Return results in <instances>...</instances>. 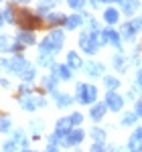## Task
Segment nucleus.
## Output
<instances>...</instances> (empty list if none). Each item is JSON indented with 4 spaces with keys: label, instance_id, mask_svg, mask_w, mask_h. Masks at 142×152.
<instances>
[{
    "label": "nucleus",
    "instance_id": "nucleus-43",
    "mask_svg": "<svg viewBox=\"0 0 142 152\" xmlns=\"http://www.w3.org/2000/svg\"><path fill=\"white\" fill-rule=\"evenodd\" d=\"M45 152H61L59 146H53V144H49L47 148H45Z\"/></svg>",
    "mask_w": 142,
    "mask_h": 152
},
{
    "label": "nucleus",
    "instance_id": "nucleus-34",
    "mask_svg": "<svg viewBox=\"0 0 142 152\" xmlns=\"http://www.w3.org/2000/svg\"><path fill=\"white\" fill-rule=\"evenodd\" d=\"M14 150H18V144L12 140V138H10V140H6L4 144H2V152H14Z\"/></svg>",
    "mask_w": 142,
    "mask_h": 152
},
{
    "label": "nucleus",
    "instance_id": "nucleus-5",
    "mask_svg": "<svg viewBox=\"0 0 142 152\" xmlns=\"http://www.w3.org/2000/svg\"><path fill=\"white\" fill-rule=\"evenodd\" d=\"M83 140H85V132L81 128H75V130H71L65 138L59 140V148H73V146H79Z\"/></svg>",
    "mask_w": 142,
    "mask_h": 152
},
{
    "label": "nucleus",
    "instance_id": "nucleus-6",
    "mask_svg": "<svg viewBox=\"0 0 142 152\" xmlns=\"http://www.w3.org/2000/svg\"><path fill=\"white\" fill-rule=\"evenodd\" d=\"M47 105V99L43 95H26V97H20V107L24 112H35L39 107H45Z\"/></svg>",
    "mask_w": 142,
    "mask_h": 152
},
{
    "label": "nucleus",
    "instance_id": "nucleus-18",
    "mask_svg": "<svg viewBox=\"0 0 142 152\" xmlns=\"http://www.w3.org/2000/svg\"><path fill=\"white\" fill-rule=\"evenodd\" d=\"M65 65H67L71 71H75V69H81L85 63H83L81 57L77 55V51H69V53H67V63H65Z\"/></svg>",
    "mask_w": 142,
    "mask_h": 152
},
{
    "label": "nucleus",
    "instance_id": "nucleus-36",
    "mask_svg": "<svg viewBox=\"0 0 142 152\" xmlns=\"http://www.w3.org/2000/svg\"><path fill=\"white\" fill-rule=\"evenodd\" d=\"M130 23H132V28L136 31V35H138V33H142V16H136V18H132Z\"/></svg>",
    "mask_w": 142,
    "mask_h": 152
},
{
    "label": "nucleus",
    "instance_id": "nucleus-3",
    "mask_svg": "<svg viewBox=\"0 0 142 152\" xmlns=\"http://www.w3.org/2000/svg\"><path fill=\"white\" fill-rule=\"evenodd\" d=\"M0 67H4L8 73L20 75V73L29 67V61H26L23 55H14V57H10V59H0Z\"/></svg>",
    "mask_w": 142,
    "mask_h": 152
},
{
    "label": "nucleus",
    "instance_id": "nucleus-7",
    "mask_svg": "<svg viewBox=\"0 0 142 152\" xmlns=\"http://www.w3.org/2000/svg\"><path fill=\"white\" fill-rule=\"evenodd\" d=\"M104 102H106L108 110H112V112H122V107H124V104H126V99H124L118 91H108Z\"/></svg>",
    "mask_w": 142,
    "mask_h": 152
},
{
    "label": "nucleus",
    "instance_id": "nucleus-20",
    "mask_svg": "<svg viewBox=\"0 0 142 152\" xmlns=\"http://www.w3.org/2000/svg\"><path fill=\"white\" fill-rule=\"evenodd\" d=\"M65 14H61V12H51V14H47L45 16V20H47L49 26H53V28H57L59 24H65Z\"/></svg>",
    "mask_w": 142,
    "mask_h": 152
},
{
    "label": "nucleus",
    "instance_id": "nucleus-39",
    "mask_svg": "<svg viewBox=\"0 0 142 152\" xmlns=\"http://www.w3.org/2000/svg\"><path fill=\"white\" fill-rule=\"evenodd\" d=\"M31 130L35 132V136H39V132L43 130V124H41V120H33V124H31Z\"/></svg>",
    "mask_w": 142,
    "mask_h": 152
},
{
    "label": "nucleus",
    "instance_id": "nucleus-1",
    "mask_svg": "<svg viewBox=\"0 0 142 152\" xmlns=\"http://www.w3.org/2000/svg\"><path fill=\"white\" fill-rule=\"evenodd\" d=\"M63 43H65V33L61 31V28H53L51 33H49L43 41H41V53H51V55H57L63 47Z\"/></svg>",
    "mask_w": 142,
    "mask_h": 152
},
{
    "label": "nucleus",
    "instance_id": "nucleus-35",
    "mask_svg": "<svg viewBox=\"0 0 142 152\" xmlns=\"http://www.w3.org/2000/svg\"><path fill=\"white\" fill-rule=\"evenodd\" d=\"M71 120V126H81V122H83V114H79V112H73L69 116Z\"/></svg>",
    "mask_w": 142,
    "mask_h": 152
},
{
    "label": "nucleus",
    "instance_id": "nucleus-24",
    "mask_svg": "<svg viewBox=\"0 0 142 152\" xmlns=\"http://www.w3.org/2000/svg\"><path fill=\"white\" fill-rule=\"evenodd\" d=\"M112 65H114V69L116 71H126V67H128V63H126V57L122 55V53H116L114 57H112Z\"/></svg>",
    "mask_w": 142,
    "mask_h": 152
},
{
    "label": "nucleus",
    "instance_id": "nucleus-14",
    "mask_svg": "<svg viewBox=\"0 0 142 152\" xmlns=\"http://www.w3.org/2000/svg\"><path fill=\"white\" fill-rule=\"evenodd\" d=\"M71 130H73V126H71L69 116H67V118H59V120H57V124H55V134H57L59 138H65Z\"/></svg>",
    "mask_w": 142,
    "mask_h": 152
},
{
    "label": "nucleus",
    "instance_id": "nucleus-11",
    "mask_svg": "<svg viewBox=\"0 0 142 152\" xmlns=\"http://www.w3.org/2000/svg\"><path fill=\"white\" fill-rule=\"evenodd\" d=\"M51 71H53V75H55L59 81H69L71 77H73V71H71L67 65H61V63H55V65L51 67Z\"/></svg>",
    "mask_w": 142,
    "mask_h": 152
},
{
    "label": "nucleus",
    "instance_id": "nucleus-13",
    "mask_svg": "<svg viewBox=\"0 0 142 152\" xmlns=\"http://www.w3.org/2000/svg\"><path fill=\"white\" fill-rule=\"evenodd\" d=\"M102 33H104V39H106V45L110 43L112 47H116L118 51L122 49V37H120V33H116V31H114V28H110V26L104 28Z\"/></svg>",
    "mask_w": 142,
    "mask_h": 152
},
{
    "label": "nucleus",
    "instance_id": "nucleus-17",
    "mask_svg": "<svg viewBox=\"0 0 142 152\" xmlns=\"http://www.w3.org/2000/svg\"><path fill=\"white\" fill-rule=\"evenodd\" d=\"M83 14H79V12H75V14H71V16H67L65 18V28L67 31H75V28H79L83 24Z\"/></svg>",
    "mask_w": 142,
    "mask_h": 152
},
{
    "label": "nucleus",
    "instance_id": "nucleus-2",
    "mask_svg": "<svg viewBox=\"0 0 142 152\" xmlns=\"http://www.w3.org/2000/svg\"><path fill=\"white\" fill-rule=\"evenodd\" d=\"M75 97L83 105L95 104L97 102V87L95 85H87V83H77L75 85Z\"/></svg>",
    "mask_w": 142,
    "mask_h": 152
},
{
    "label": "nucleus",
    "instance_id": "nucleus-30",
    "mask_svg": "<svg viewBox=\"0 0 142 152\" xmlns=\"http://www.w3.org/2000/svg\"><path fill=\"white\" fill-rule=\"evenodd\" d=\"M10 49H12V41H10V37L0 35V51H2V53H6V51H10Z\"/></svg>",
    "mask_w": 142,
    "mask_h": 152
},
{
    "label": "nucleus",
    "instance_id": "nucleus-25",
    "mask_svg": "<svg viewBox=\"0 0 142 152\" xmlns=\"http://www.w3.org/2000/svg\"><path fill=\"white\" fill-rule=\"evenodd\" d=\"M57 81H59V79H57L53 73H49V75H45V77H43V87H45V89H49V91L53 94V91L57 89Z\"/></svg>",
    "mask_w": 142,
    "mask_h": 152
},
{
    "label": "nucleus",
    "instance_id": "nucleus-42",
    "mask_svg": "<svg viewBox=\"0 0 142 152\" xmlns=\"http://www.w3.org/2000/svg\"><path fill=\"white\" fill-rule=\"evenodd\" d=\"M136 85H138V87H142V67L138 69V73H136Z\"/></svg>",
    "mask_w": 142,
    "mask_h": 152
},
{
    "label": "nucleus",
    "instance_id": "nucleus-40",
    "mask_svg": "<svg viewBox=\"0 0 142 152\" xmlns=\"http://www.w3.org/2000/svg\"><path fill=\"white\" fill-rule=\"evenodd\" d=\"M134 114L138 118H142V99H138V102L134 104Z\"/></svg>",
    "mask_w": 142,
    "mask_h": 152
},
{
    "label": "nucleus",
    "instance_id": "nucleus-49",
    "mask_svg": "<svg viewBox=\"0 0 142 152\" xmlns=\"http://www.w3.org/2000/svg\"><path fill=\"white\" fill-rule=\"evenodd\" d=\"M18 2H23V4H26V2H31V0H18Z\"/></svg>",
    "mask_w": 142,
    "mask_h": 152
},
{
    "label": "nucleus",
    "instance_id": "nucleus-44",
    "mask_svg": "<svg viewBox=\"0 0 142 152\" xmlns=\"http://www.w3.org/2000/svg\"><path fill=\"white\" fill-rule=\"evenodd\" d=\"M20 49H23V45H20V43H18V41H16V43H12V53H18V51H20Z\"/></svg>",
    "mask_w": 142,
    "mask_h": 152
},
{
    "label": "nucleus",
    "instance_id": "nucleus-41",
    "mask_svg": "<svg viewBox=\"0 0 142 152\" xmlns=\"http://www.w3.org/2000/svg\"><path fill=\"white\" fill-rule=\"evenodd\" d=\"M108 152H128V148L126 146H110Z\"/></svg>",
    "mask_w": 142,
    "mask_h": 152
},
{
    "label": "nucleus",
    "instance_id": "nucleus-48",
    "mask_svg": "<svg viewBox=\"0 0 142 152\" xmlns=\"http://www.w3.org/2000/svg\"><path fill=\"white\" fill-rule=\"evenodd\" d=\"M4 24V16H2V12H0V26Z\"/></svg>",
    "mask_w": 142,
    "mask_h": 152
},
{
    "label": "nucleus",
    "instance_id": "nucleus-27",
    "mask_svg": "<svg viewBox=\"0 0 142 152\" xmlns=\"http://www.w3.org/2000/svg\"><path fill=\"white\" fill-rule=\"evenodd\" d=\"M136 120H138V116H136L134 112H126V114L122 116V122H120V124H122L124 128H128V126H134V124H136Z\"/></svg>",
    "mask_w": 142,
    "mask_h": 152
},
{
    "label": "nucleus",
    "instance_id": "nucleus-15",
    "mask_svg": "<svg viewBox=\"0 0 142 152\" xmlns=\"http://www.w3.org/2000/svg\"><path fill=\"white\" fill-rule=\"evenodd\" d=\"M53 97H55V102H57V107H69L73 105V95L65 94V91H53Z\"/></svg>",
    "mask_w": 142,
    "mask_h": 152
},
{
    "label": "nucleus",
    "instance_id": "nucleus-37",
    "mask_svg": "<svg viewBox=\"0 0 142 152\" xmlns=\"http://www.w3.org/2000/svg\"><path fill=\"white\" fill-rule=\"evenodd\" d=\"M18 94H20V97H26V95H33V89H31V85L23 83V85L18 87Z\"/></svg>",
    "mask_w": 142,
    "mask_h": 152
},
{
    "label": "nucleus",
    "instance_id": "nucleus-16",
    "mask_svg": "<svg viewBox=\"0 0 142 152\" xmlns=\"http://www.w3.org/2000/svg\"><path fill=\"white\" fill-rule=\"evenodd\" d=\"M16 41H18L23 47H31V45H35V43H37L35 33H33V31H18V35H16Z\"/></svg>",
    "mask_w": 142,
    "mask_h": 152
},
{
    "label": "nucleus",
    "instance_id": "nucleus-47",
    "mask_svg": "<svg viewBox=\"0 0 142 152\" xmlns=\"http://www.w3.org/2000/svg\"><path fill=\"white\" fill-rule=\"evenodd\" d=\"M100 2H102V0H89V4H91L94 8H95V6H97V4H100Z\"/></svg>",
    "mask_w": 142,
    "mask_h": 152
},
{
    "label": "nucleus",
    "instance_id": "nucleus-26",
    "mask_svg": "<svg viewBox=\"0 0 142 152\" xmlns=\"http://www.w3.org/2000/svg\"><path fill=\"white\" fill-rule=\"evenodd\" d=\"M104 85L108 87V91H116L120 87V79L114 75H104Z\"/></svg>",
    "mask_w": 142,
    "mask_h": 152
},
{
    "label": "nucleus",
    "instance_id": "nucleus-50",
    "mask_svg": "<svg viewBox=\"0 0 142 152\" xmlns=\"http://www.w3.org/2000/svg\"><path fill=\"white\" fill-rule=\"evenodd\" d=\"M75 152H81V150H75Z\"/></svg>",
    "mask_w": 142,
    "mask_h": 152
},
{
    "label": "nucleus",
    "instance_id": "nucleus-38",
    "mask_svg": "<svg viewBox=\"0 0 142 152\" xmlns=\"http://www.w3.org/2000/svg\"><path fill=\"white\" fill-rule=\"evenodd\" d=\"M89 152H108V144H94V142H91Z\"/></svg>",
    "mask_w": 142,
    "mask_h": 152
},
{
    "label": "nucleus",
    "instance_id": "nucleus-45",
    "mask_svg": "<svg viewBox=\"0 0 142 152\" xmlns=\"http://www.w3.org/2000/svg\"><path fill=\"white\" fill-rule=\"evenodd\" d=\"M102 2H104V4H110V6H112V4H120L122 0H102Z\"/></svg>",
    "mask_w": 142,
    "mask_h": 152
},
{
    "label": "nucleus",
    "instance_id": "nucleus-8",
    "mask_svg": "<svg viewBox=\"0 0 142 152\" xmlns=\"http://www.w3.org/2000/svg\"><path fill=\"white\" fill-rule=\"evenodd\" d=\"M79 49H81L85 55H95V53L100 51V47L95 45V41L91 39L89 33H81V35H79Z\"/></svg>",
    "mask_w": 142,
    "mask_h": 152
},
{
    "label": "nucleus",
    "instance_id": "nucleus-21",
    "mask_svg": "<svg viewBox=\"0 0 142 152\" xmlns=\"http://www.w3.org/2000/svg\"><path fill=\"white\" fill-rule=\"evenodd\" d=\"M89 136H91L94 144H106L108 132H106L104 128H97V126H94V128H91V132H89Z\"/></svg>",
    "mask_w": 142,
    "mask_h": 152
},
{
    "label": "nucleus",
    "instance_id": "nucleus-33",
    "mask_svg": "<svg viewBox=\"0 0 142 152\" xmlns=\"http://www.w3.org/2000/svg\"><path fill=\"white\" fill-rule=\"evenodd\" d=\"M10 130H12V122L8 118H0V132L2 134H8Z\"/></svg>",
    "mask_w": 142,
    "mask_h": 152
},
{
    "label": "nucleus",
    "instance_id": "nucleus-9",
    "mask_svg": "<svg viewBox=\"0 0 142 152\" xmlns=\"http://www.w3.org/2000/svg\"><path fill=\"white\" fill-rule=\"evenodd\" d=\"M83 71H85V75L87 77H104V73H106V65L104 63H100V61H87L85 65H83Z\"/></svg>",
    "mask_w": 142,
    "mask_h": 152
},
{
    "label": "nucleus",
    "instance_id": "nucleus-22",
    "mask_svg": "<svg viewBox=\"0 0 142 152\" xmlns=\"http://www.w3.org/2000/svg\"><path fill=\"white\" fill-rule=\"evenodd\" d=\"M120 37H122V41H126V43L134 41V37H136V31L132 28V23L122 24V28H120Z\"/></svg>",
    "mask_w": 142,
    "mask_h": 152
},
{
    "label": "nucleus",
    "instance_id": "nucleus-31",
    "mask_svg": "<svg viewBox=\"0 0 142 152\" xmlns=\"http://www.w3.org/2000/svg\"><path fill=\"white\" fill-rule=\"evenodd\" d=\"M35 75H37V71H35V67H31V65H29V67L20 73L23 81H33V79H35Z\"/></svg>",
    "mask_w": 142,
    "mask_h": 152
},
{
    "label": "nucleus",
    "instance_id": "nucleus-12",
    "mask_svg": "<svg viewBox=\"0 0 142 152\" xmlns=\"http://www.w3.org/2000/svg\"><path fill=\"white\" fill-rule=\"evenodd\" d=\"M106 112H108L106 102H95V104L89 107V118H91L94 122H102L104 116H106Z\"/></svg>",
    "mask_w": 142,
    "mask_h": 152
},
{
    "label": "nucleus",
    "instance_id": "nucleus-19",
    "mask_svg": "<svg viewBox=\"0 0 142 152\" xmlns=\"http://www.w3.org/2000/svg\"><path fill=\"white\" fill-rule=\"evenodd\" d=\"M120 6H122V12H124L126 16H132L134 12L140 8V2H138V0H122Z\"/></svg>",
    "mask_w": 142,
    "mask_h": 152
},
{
    "label": "nucleus",
    "instance_id": "nucleus-10",
    "mask_svg": "<svg viewBox=\"0 0 142 152\" xmlns=\"http://www.w3.org/2000/svg\"><path fill=\"white\" fill-rule=\"evenodd\" d=\"M128 152H142V126L134 128V132L128 138V144H126Z\"/></svg>",
    "mask_w": 142,
    "mask_h": 152
},
{
    "label": "nucleus",
    "instance_id": "nucleus-4",
    "mask_svg": "<svg viewBox=\"0 0 142 152\" xmlns=\"http://www.w3.org/2000/svg\"><path fill=\"white\" fill-rule=\"evenodd\" d=\"M16 24H20L23 31H33V28H37V26H41V16L29 12L26 8H20L18 16H16Z\"/></svg>",
    "mask_w": 142,
    "mask_h": 152
},
{
    "label": "nucleus",
    "instance_id": "nucleus-32",
    "mask_svg": "<svg viewBox=\"0 0 142 152\" xmlns=\"http://www.w3.org/2000/svg\"><path fill=\"white\" fill-rule=\"evenodd\" d=\"M85 2H87V0H67L69 8H73L75 12H81L83 8H85Z\"/></svg>",
    "mask_w": 142,
    "mask_h": 152
},
{
    "label": "nucleus",
    "instance_id": "nucleus-29",
    "mask_svg": "<svg viewBox=\"0 0 142 152\" xmlns=\"http://www.w3.org/2000/svg\"><path fill=\"white\" fill-rule=\"evenodd\" d=\"M2 16H4V20L10 24H16V14H14V10H12V6H6L4 10H2Z\"/></svg>",
    "mask_w": 142,
    "mask_h": 152
},
{
    "label": "nucleus",
    "instance_id": "nucleus-46",
    "mask_svg": "<svg viewBox=\"0 0 142 152\" xmlns=\"http://www.w3.org/2000/svg\"><path fill=\"white\" fill-rule=\"evenodd\" d=\"M0 85H2V87H8L10 81H8V79H0Z\"/></svg>",
    "mask_w": 142,
    "mask_h": 152
},
{
    "label": "nucleus",
    "instance_id": "nucleus-23",
    "mask_svg": "<svg viewBox=\"0 0 142 152\" xmlns=\"http://www.w3.org/2000/svg\"><path fill=\"white\" fill-rule=\"evenodd\" d=\"M104 20L108 24H116L120 20V12L118 8H114V6H108L106 10H104Z\"/></svg>",
    "mask_w": 142,
    "mask_h": 152
},
{
    "label": "nucleus",
    "instance_id": "nucleus-28",
    "mask_svg": "<svg viewBox=\"0 0 142 152\" xmlns=\"http://www.w3.org/2000/svg\"><path fill=\"white\" fill-rule=\"evenodd\" d=\"M39 65H43V67H53L55 63H53V55L51 53H39Z\"/></svg>",
    "mask_w": 142,
    "mask_h": 152
}]
</instances>
